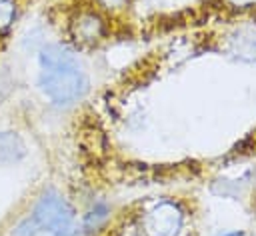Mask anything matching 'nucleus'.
Here are the masks:
<instances>
[{"mask_svg": "<svg viewBox=\"0 0 256 236\" xmlns=\"http://www.w3.org/2000/svg\"><path fill=\"white\" fill-rule=\"evenodd\" d=\"M20 16V4L18 0H0V40L10 36L14 24Z\"/></svg>", "mask_w": 256, "mask_h": 236, "instance_id": "0eeeda50", "label": "nucleus"}, {"mask_svg": "<svg viewBox=\"0 0 256 236\" xmlns=\"http://www.w3.org/2000/svg\"><path fill=\"white\" fill-rule=\"evenodd\" d=\"M28 156L26 138L14 128L0 130V168L18 166Z\"/></svg>", "mask_w": 256, "mask_h": 236, "instance_id": "39448f33", "label": "nucleus"}, {"mask_svg": "<svg viewBox=\"0 0 256 236\" xmlns=\"http://www.w3.org/2000/svg\"><path fill=\"white\" fill-rule=\"evenodd\" d=\"M184 210L178 202L160 198L142 208L138 214L136 230H140L142 236H180L184 230Z\"/></svg>", "mask_w": 256, "mask_h": 236, "instance_id": "7ed1b4c3", "label": "nucleus"}, {"mask_svg": "<svg viewBox=\"0 0 256 236\" xmlns=\"http://www.w3.org/2000/svg\"><path fill=\"white\" fill-rule=\"evenodd\" d=\"M36 228H38V226L34 224V220L26 214V216L18 218V220L12 224V228H10L8 236H34Z\"/></svg>", "mask_w": 256, "mask_h": 236, "instance_id": "6e6552de", "label": "nucleus"}, {"mask_svg": "<svg viewBox=\"0 0 256 236\" xmlns=\"http://www.w3.org/2000/svg\"><path fill=\"white\" fill-rule=\"evenodd\" d=\"M108 220H110V206H108L106 202H102V200L92 202V204L86 208V212L82 214L80 230H82V234L92 236V234L100 232V230L106 226Z\"/></svg>", "mask_w": 256, "mask_h": 236, "instance_id": "423d86ee", "label": "nucleus"}, {"mask_svg": "<svg viewBox=\"0 0 256 236\" xmlns=\"http://www.w3.org/2000/svg\"><path fill=\"white\" fill-rule=\"evenodd\" d=\"M128 2L130 0H92V8H96V10H100V12H108V14H112V12H120V10H124L126 6H128Z\"/></svg>", "mask_w": 256, "mask_h": 236, "instance_id": "1a4fd4ad", "label": "nucleus"}, {"mask_svg": "<svg viewBox=\"0 0 256 236\" xmlns=\"http://www.w3.org/2000/svg\"><path fill=\"white\" fill-rule=\"evenodd\" d=\"M28 216L42 230H68L78 226V216L74 204L58 188H42L32 200Z\"/></svg>", "mask_w": 256, "mask_h": 236, "instance_id": "f03ea898", "label": "nucleus"}, {"mask_svg": "<svg viewBox=\"0 0 256 236\" xmlns=\"http://www.w3.org/2000/svg\"><path fill=\"white\" fill-rule=\"evenodd\" d=\"M68 34L78 48H92L106 38L108 24L100 10L82 8L68 20Z\"/></svg>", "mask_w": 256, "mask_h": 236, "instance_id": "20e7f679", "label": "nucleus"}, {"mask_svg": "<svg viewBox=\"0 0 256 236\" xmlns=\"http://www.w3.org/2000/svg\"><path fill=\"white\" fill-rule=\"evenodd\" d=\"M36 56V88L54 106H72L90 90V78L74 52L64 42H44Z\"/></svg>", "mask_w": 256, "mask_h": 236, "instance_id": "f257e3e1", "label": "nucleus"}]
</instances>
